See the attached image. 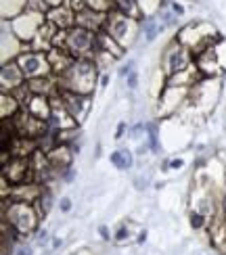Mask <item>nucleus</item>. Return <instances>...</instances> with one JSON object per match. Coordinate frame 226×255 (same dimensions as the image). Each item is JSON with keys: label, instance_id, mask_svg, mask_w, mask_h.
<instances>
[{"label": "nucleus", "instance_id": "obj_17", "mask_svg": "<svg viewBox=\"0 0 226 255\" xmlns=\"http://www.w3.org/2000/svg\"><path fill=\"white\" fill-rule=\"evenodd\" d=\"M50 241H52V237H50V232H48L46 228H40V230L36 232V245H38V247L50 245Z\"/></svg>", "mask_w": 226, "mask_h": 255}, {"label": "nucleus", "instance_id": "obj_22", "mask_svg": "<svg viewBox=\"0 0 226 255\" xmlns=\"http://www.w3.org/2000/svg\"><path fill=\"white\" fill-rule=\"evenodd\" d=\"M147 237H149L147 228H141V230H138V235H136V239H134V243H136V245H145V243H147Z\"/></svg>", "mask_w": 226, "mask_h": 255}, {"label": "nucleus", "instance_id": "obj_27", "mask_svg": "<svg viewBox=\"0 0 226 255\" xmlns=\"http://www.w3.org/2000/svg\"><path fill=\"white\" fill-rule=\"evenodd\" d=\"M63 247V239L61 237H52V241H50V249L52 251H57V249H61Z\"/></svg>", "mask_w": 226, "mask_h": 255}, {"label": "nucleus", "instance_id": "obj_32", "mask_svg": "<svg viewBox=\"0 0 226 255\" xmlns=\"http://www.w3.org/2000/svg\"><path fill=\"white\" fill-rule=\"evenodd\" d=\"M210 255H212V253H210Z\"/></svg>", "mask_w": 226, "mask_h": 255}, {"label": "nucleus", "instance_id": "obj_7", "mask_svg": "<svg viewBox=\"0 0 226 255\" xmlns=\"http://www.w3.org/2000/svg\"><path fill=\"white\" fill-rule=\"evenodd\" d=\"M42 15L44 13H38V10H23L21 15H17L13 19V23H10V34H13L19 42H29L38 36V31L42 27Z\"/></svg>", "mask_w": 226, "mask_h": 255}, {"label": "nucleus", "instance_id": "obj_11", "mask_svg": "<svg viewBox=\"0 0 226 255\" xmlns=\"http://www.w3.org/2000/svg\"><path fill=\"white\" fill-rule=\"evenodd\" d=\"M109 161H111L113 167L126 172V169H132L134 167V153L130 151V148H117V151H113L109 155Z\"/></svg>", "mask_w": 226, "mask_h": 255}, {"label": "nucleus", "instance_id": "obj_23", "mask_svg": "<svg viewBox=\"0 0 226 255\" xmlns=\"http://www.w3.org/2000/svg\"><path fill=\"white\" fill-rule=\"evenodd\" d=\"M99 235H101V239H103L105 243H109V241H113V237H111V232H109V228H107V226H99Z\"/></svg>", "mask_w": 226, "mask_h": 255}, {"label": "nucleus", "instance_id": "obj_4", "mask_svg": "<svg viewBox=\"0 0 226 255\" xmlns=\"http://www.w3.org/2000/svg\"><path fill=\"white\" fill-rule=\"evenodd\" d=\"M94 44H96V31L73 25L71 29L65 31L63 44L59 48L67 50L73 59H80V57H94Z\"/></svg>", "mask_w": 226, "mask_h": 255}, {"label": "nucleus", "instance_id": "obj_29", "mask_svg": "<svg viewBox=\"0 0 226 255\" xmlns=\"http://www.w3.org/2000/svg\"><path fill=\"white\" fill-rule=\"evenodd\" d=\"M107 84H109V73H103V76H101V86L105 88Z\"/></svg>", "mask_w": 226, "mask_h": 255}, {"label": "nucleus", "instance_id": "obj_30", "mask_svg": "<svg viewBox=\"0 0 226 255\" xmlns=\"http://www.w3.org/2000/svg\"><path fill=\"white\" fill-rule=\"evenodd\" d=\"M46 4L52 8V6H61V0H46Z\"/></svg>", "mask_w": 226, "mask_h": 255}, {"label": "nucleus", "instance_id": "obj_19", "mask_svg": "<svg viewBox=\"0 0 226 255\" xmlns=\"http://www.w3.org/2000/svg\"><path fill=\"white\" fill-rule=\"evenodd\" d=\"M132 71H136V69H134V61H128V63H124V65L120 67V71H117V76H120V78H128Z\"/></svg>", "mask_w": 226, "mask_h": 255}, {"label": "nucleus", "instance_id": "obj_15", "mask_svg": "<svg viewBox=\"0 0 226 255\" xmlns=\"http://www.w3.org/2000/svg\"><path fill=\"white\" fill-rule=\"evenodd\" d=\"M130 239H132V226L128 224V222H122V224L117 226L115 232H113V243L122 245V243H128Z\"/></svg>", "mask_w": 226, "mask_h": 255}, {"label": "nucleus", "instance_id": "obj_18", "mask_svg": "<svg viewBox=\"0 0 226 255\" xmlns=\"http://www.w3.org/2000/svg\"><path fill=\"white\" fill-rule=\"evenodd\" d=\"M57 207H59L61 214H69V211L73 209V201H71V197H61V199L57 201Z\"/></svg>", "mask_w": 226, "mask_h": 255}, {"label": "nucleus", "instance_id": "obj_13", "mask_svg": "<svg viewBox=\"0 0 226 255\" xmlns=\"http://www.w3.org/2000/svg\"><path fill=\"white\" fill-rule=\"evenodd\" d=\"M36 205H38V209H40L42 218L50 214L52 205H55V193H52V188L42 186V193H40V199H38V203H36Z\"/></svg>", "mask_w": 226, "mask_h": 255}, {"label": "nucleus", "instance_id": "obj_24", "mask_svg": "<svg viewBox=\"0 0 226 255\" xmlns=\"http://www.w3.org/2000/svg\"><path fill=\"white\" fill-rule=\"evenodd\" d=\"M172 13H174L176 17H182L185 15V6H182L180 2H172Z\"/></svg>", "mask_w": 226, "mask_h": 255}, {"label": "nucleus", "instance_id": "obj_25", "mask_svg": "<svg viewBox=\"0 0 226 255\" xmlns=\"http://www.w3.org/2000/svg\"><path fill=\"white\" fill-rule=\"evenodd\" d=\"M128 130V124L126 122H122L120 126H117V132H115V140H122L124 138V132Z\"/></svg>", "mask_w": 226, "mask_h": 255}, {"label": "nucleus", "instance_id": "obj_31", "mask_svg": "<svg viewBox=\"0 0 226 255\" xmlns=\"http://www.w3.org/2000/svg\"><path fill=\"white\" fill-rule=\"evenodd\" d=\"M164 186H166L164 182H155V188H157V190H161V188H164Z\"/></svg>", "mask_w": 226, "mask_h": 255}, {"label": "nucleus", "instance_id": "obj_21", "mask_svg": "<svg viewBox=\"0 0 226 255\" xmlns=\"http://www.w3.org/2000/svg\"><path fill=\"white\" fill-rule=\"evenodd\" d=\"M126 84H128V90H136L138 88V71H132L130 76L126 78Z\"/></svg>", "mask_w": 226, "mask_h": 255}, {"label": "nucleus", "instance_id": "obj_20", "mask_svg": "<svg viewBox=\"0 0 226 255\" xmlns=\"http://www.w3.org/2000/svg\"><path fill=\"white\" fill-rule=\"evenodd\" d=\"M15 255H34V247L27 245V243H21L15 249Z\"/></svg>", "mask_w": 226, "mask_h": 255}, {"label": "nucleus", "instance_id": "obj_6", "mask_svg": "<svg viewBox=\"0 0 226 255\" xmlns=\"http://www.w3.org/2000/svg\"><path fill=\"white\" fill-rule=\"evenodd\" d=\"M161 65H164V73L168 78H174L178 73L187 71L191 67V50L180 44L178 40H174L172 44H168V48L164 50V59H161Z\"/></svg>", "mask_w": 226, "mask_h": 255}, {"label": "nucleus", "instance_id": "obj_9", "mask_svg": "<svg viewBox=\"0 0 226 255\" xmlns=\"http://www.w3.org/2000/svg\"><path fill=\"white\" fill-rule=\"evenodd\" d=\"M25 82L27 80L15 59L8 63H2V71H0V86H2V92H13L19 86H23Z\"/></svg>", "mask_w": 226, "mask_h": 255}, {"label": "nucleus", "instance_id": "obj_28", "mask_svg": "<svg viewBox=\"0 0 226 255\" xmlns=\"http://www.w3.org/2000/svg\"><path fill=\"white\" fill-rule=\"evenodd\" d=\"M185 165V159H170V169H180Z\"/></svg>", "mask_w": 226, "mask_h": 255}, {"label": "nucleus", "instance_id": "obj_1", "mask_svg": "<svg viewBox=\"0 0 226 255\" xmlns=\"http://www.w3.org/2000/svg\"><path fill=\"white\" fill-rule=\"evenodd\" d=\"M99 78V65L92 57H80L73 61V65L57 78V90H69L78 94H88L96 86Z\"/></svg>", "mask_w": 226, "mask_h": 255}, {"label": "nucleus", "instance_id": "obj_26", "mask_svg": "<svg viewBox=\"0 0 226 255\" xmlns=\"http://www.w3.org/2000/svg\"><path fill=\"white\" fill-rule=\"evenodd\" d=\"M73 176H75V172H73L71 167H67L65 172L61 174V180H63V182H71V180H73Z\"/></svg>", "mask_w": 226, "mask_h": 255}, {"label": "nucleus", "instance_id": "obj_3", "mask_svg": "<svg viewBox=\"0 0 226 255\" xmlns=\"http://www.w3.org/2000/svg\"><path fill=\"white\" fill-rule=\"evenodd\" d=\"M105 29L117 44H120L124 50L134 42V38L138 36V23L134 17H128L120 10H109L105 17Z\"/></svg>", "mask_w": 226, "mask_h": 255}, {"label": "nucleus", "instance_id": "obj_12", "mask_svg": "<svg viewBox=\"0 0 226 255\" xmlns=\"http://www.w3.org/2000/svg\"><path fill=\"white\" fill-rule=\"evenodd\" d=\"M164 23H159V21L155 19V17H145V21H143V31H145V38H147V42H153L161 31H164Z\"/></svg>", "mask_w": 226, "mask_h": 255}, {"label": "nucleus", "instance_id": "obj_14", "mask_svg": "<svg viewBox=\"0 0 226 255\" xmlns=\"http://www.w3.org/2000/svg\"><path fill=\"white\" fill-rule=\"evenodd\" d=\"M189 226H191V230L201 232V230H206L210 226V218L206 214H201V211H197V209H191L189 211Z\"/></svg>", "mask_w": 226, "mask_h": 255}, {"label": "nucleus", "instance_id": "obj_5", "mask_svg": "<svg viewBox=\"0 0 226 255\" xmlns=\"http://www.w3.org/2000/svg\"><path fill=\"white\" fill-rule=\"evenodd\" d=\"M15 61L19 63V67H21V71H23L27 82L38 80V78H46L52 71L48 57L40 50H23V52H19V57Z\"/></svg>", "mask_w": 226, "mask_h": 255}, {"label": "nucleus", "instance_id": "obj_8", "mask_svg": "<svg viewBox=\"0 0 226 255\" xmlns=\"http://www.w3.org/2000/svg\"><path fill=\"white\" fill-rule=\"evenodd\" d=\"M57 94L63 101V107L69 111V115L75 120V124H80L86 113H88V97L86 94H78V92H69V90H57Z\"/></svg>", "mask_w": 226, "mask_h": 255}, {"label": "nucleus", "instance_id": "obj_10", "mask_svg": "<svg viewBox=\"0 0 226 255\" xmlns=\"http://www.w3.org/2000/svg\"><path fill=\"white\" fill-rule=\"evenodd\" d=\"M46 21H50L59 31H67L73 27V13L67 6H52L46 15Z\"/></svg>", "mask_w": 226, "mask_h": 255}, {"label": "nucleus", "instance_id": "obj_2", "mask_svg": "<svg viewBox=\"0 0 226 255\" xmlns=\"http://www.w3.org/2000/svg\"><path fill=\"white\" fill-rule=\"evenodd\" d=\"M42 214L36 203H25V201H2V222L13 226L21 237L36 235L40 230Z\"/></svg>", "mask_w": 226, "mask_h": 255}, {"label": "nucleus", "instance_id": "obj_16", "mask_svg": "<svg viewBox=\"0 0 226 255\" xmlns=\"http://www.w3.org/2000/svg\"><path fill=\"white\" fill-rule=\"evenodd\" d=\"M147 144L153 153L161 151V142H159V134H157V126L155 124H147Z\"/></svg>", "mask_w": 226, "mask_h": 255}]
</instances>
